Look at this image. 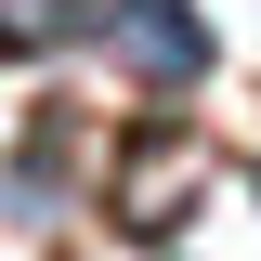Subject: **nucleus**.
I'll return each mask as SVG.
<instances>
[{
  "label": "nucleus",
  "mask_w": 261,
  "mask_h": 261,
  "mask_svg": "<svg viewBox=\"0 0 261 261\" xmlns=\"http://www.w3.org/2000/svg\"><path fill=\"white\" fill-rule=\"evenodd\" d=\"M105 209H118V235H130V248H170V235L209 209V130L144 118V130L118 144V170H105Z\"/></svg>",
  "instance_id": "nucleus-1"
},
{
  "label": "nucleus",
  "mask_w": 261,
  "mask_h": 261,
  "mask_svg": "<svg viewBox=\"0 0 261 261\" xmlns=\"http://www.w3.org/2000/svg\"><path fill=\"white\" fill-rule=\"evenodd\" d=\"M105 53H118L144 92H196V79H209V13H196V0H105Z\"/></svg>",
  "instance_id": "nucleus-2"
},
{
  "label": "nucleus",
  "mask_w": 261,
  "mask_h": 261,
  "mask_svg": "<svg viewBox=\"0 0 261 261\" xmlns=\"http://www.w3.org/2000/svg\"><path fill=\"white\" fill-rule=\"evenodd\" d=\"M0 39H13V53H53L65 39V0H0Z\"/></svg>",
  "instance_id": "nucleus-3"
}]
</instances>
